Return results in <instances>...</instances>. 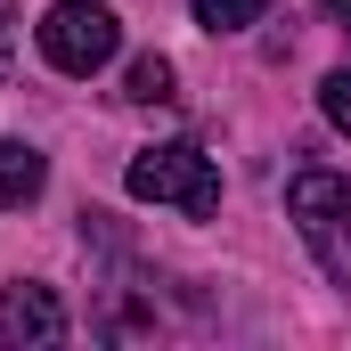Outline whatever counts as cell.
<instances>
[{
	"mask_svg": "<svg viewBox=\"0 0 351 351\" xmlns=\"http://www.w3.org/2000/svg\"><path fill=\"white\" fill-rule=\"evenodd\" d=\"M123 98H139V106H164V98H172V58H139Z\"/></svg>",
	"mask_w": 351,
	"mask_h": 351,
	"instance_id": "52a82bcc",
	"label": "cell"
},
{
	"mask_svg": "<svg viewBox=\"0 0 351 351\" xmlns=\"http://www.w3.org/2000/svg\"><path fill=\"white\" fill-rule=\"evenodd\" d=\"M319 106H327V123H335V131H351V66L319 82Z\"/></svg>",
	"mask_w": 351,
	"mask_h": 351,
	"instance_id": "ba28073f",
	"label": "cell"
},
{
	"mask_svg": "<svg viewBox=\"0 0 351 351\" xmlns=\"http://www.w3.org/2000/svg\"><path fill=\"white\" fill-rule=\"evenodd\" d=\"M41 180H49L41 147H25V139H0V213L33 204V196H41Z\"/></svg>",
	"mask_w": 351,
	"mask_h": 351,
	"instance_id": "5b68a950",
	"label": "cell"
},
{
	"mask_svg": "<svg viewBox=\"0 0 351 351\" xmlns=\"http://www.w3.org/2000/svg\"><path fill=\"white\" fill-rule=\"evenodd\" d=\"M114 41H123V25H114L98 0H58V8L41 16V58H49L58 74H98V66L114 58Z\"/></svg>",
	"mask_w": 351,
	"mask_h": 351,
	"instance_id": "3957f363",
	"label": "cell"
},
{
	"mask_svg": "<svg viewBox=\"0 0 351 351\" xmlns=\"http://www.w3.org/2000/svg\"><path fill=\"white\" fill-rule=\"evenodd\" d=\"M278 0H196V25L204 33H245V25H262Z\"/></svg>",
	"mask_w": 351,
	"mask_h": 351,
	"instance_id": "8992f818",
	"label": "cell"
},
{
	"mask_svg": "<svg viewBox=\"0 0 351 351\" xmlns=\"http://www.w3.org/2000/svg\"><path fill=\"white\" fill-rule=\"evenodd\" d=\"M286 221L302 229V245L319 254V269L351 286V180L343 172H294Z\"/></svg>",
	"mask_w": 351,
	"mask_h": 351,
	"instance_id": "7a4b0ae2",
	"label": "cell"
},
{
	"mask_svg": "<svg viewBox=\"0 0 351 351\" xmlns=\"http://www.w3.org/2000/svg\"><path fill=\"white\" fill-rule=\"evenodd\" d=\"M327 16H335V25H343V33H351V0H327Z\"/></svg>",
	"mask_w": 351,
	"mask_h": 351,
	"instance_id": "9c48e42d",
	"label": "cell"
},
{
	"mask_svg": "<svg viewBox=\"0 0 351 351\" xmlns=\"http://www.w3.org/2000/svg\"><path fill=\"white\" fill-rule=\"evenodd\" d=\"M0 343H16V351L66 343V302H58L49 286H8V294H0Z\"/></svg>",
	"mask_w": 351,
	"mask_h": 351,
	"instance_id": "277c9868",
	"label": "cell"
},
{
	"mask_svg": "<svg viewBox=\"0 0 351 351\" xmlns=\"http://www.w3.org/2000/svg\"><path fill=\"white\" fill-rule=\"evenodd\" d=\"M123 188H131L139 204H180L188 221H204V213L221 204V172H213V156L188 147V139H172V147H139L131 172H123Z\"/></svg>",
	"mask_w": 351,
	"mask_h": 351,
	"instance_id": "6da1fadb",
	"label": "cell"
},
{
	"mask_svg": "<svg viewBox=\"0 0 351 351\" xmlns=\"http://www.w3.org/2000/svg\"><path fill=\"white\" fill-rule=\"evenodd\" d=\"M8 16H16V0H0V25H8Z\"/></svg>",
	"mask_w": 351,
	"mask_h": 351,
	"instance_id": "30bf717a",
	"label": "cell"
}]
</instances>
